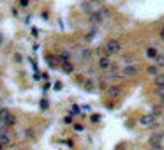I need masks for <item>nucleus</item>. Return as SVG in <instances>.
<instances>
[{"mask_svg": "<svg viewBox=\"0 0 164 150\" xmlns=\"http://www.w3.org/2000/svg\"><path fill=\"white\" fill-rule=\"evenodd\" d=\"M104 51H106L108 57H111V55H118L122 51V43L118 41V39H109V41H106V44H104Z\"/></svg>", "mask_w": 164, "mask_h": 150, "instance_id": "f257e3e1", "label": "nucleus"}, {"mask_svg": "<svg viewBox=\"0 0 164 150\" xmlns=\"http://www.w3.org/2000/svg\"><path fill=\"white\" fill-rule=\"evenodd\" d=\"M139 125L141 127H157V122H155V113H145L139 117Z\"/></svg>", "mask_w": 164, "mask_h": 150, "instance_id": "f03ea898", "label": "nucleus"}, {"mask_svg": "<svg viewBox=\"0 0 164 150\" xmlns=\"http://www.w3.org/2000/svg\"><path fill=\"white\" fill-rule=\"evenodd\" d=\"M120 73H122V76H124V78H134V76H138L139 69H138V65H125Z\"/></svg>", "mask_w": 164, "mask_h": 150, "instance_id": "7ed1b4c3", "label": "nucleus"}, {"mask_svg": "<svg viewBox=\"0 0 164 150\" xmlns=\"http://www.w3.org/2000/svg\"><path fill=\"white\" fill-rule=\"evenodd\" d=\"M106 96L111 97V99H116V97L122 96V87L120 85H109L106 88Z\"/></svg>", "mask_w": 164, "mask_h": 150, "instance_id": "20e7f679", "label": "nucleus"}, {"mask_svg": "<svg viewBox=\"0 0 164 150\" xmlns=\"http://www.w3.org/2000/svg\"><path fill=\"white\" fill-rule=\"evenodd\" d=\"M97 65H99V69H101V71H106V73H108V71L113 67V64H111V59H109L108 55H106V57H99Z\"/></svg>", "mask_w": 164, "mask_h": 150, "instance_id": "39448f33", "label": "nucleus"}, {"mask_svg": "<svg viewBox=\"0 0 164 150\" xmlns=\"http://www.w3.org/2000/svg\"><path fill=\"white\" fill-rule=\"evenodd\" d=\"M148 143H150V147H157V145H162L164 143V133H155L150 136V139H148Z\"/></svg>", "mask_w": 164, "mask_h": 150, "instance_id": "423d86ee", "label": "nucleus"}, {"mask_svg": "<svg viewBox=\"0 0 164 150\" xmlns=\"http://www.w3.org/2000/svg\"><path fill=\"white\" fill-rule=\"evenodd\" d=\"M120 78H122V73H118L115 67H111L106 73V80H109V81H116V80H120Z\"/></svg>", "mask_w": 164, "mask_h": 150, "instance_id": "0eeeda50", "label": "nucleus"}, {"mask_svg": "<svg viewBox=\"0 0 164 150\" xmlns=\"http://www.w3.org/2000/svg\"><path fill=\"white\" fill-rule=\"evenodd\" d=\"M120 62H122V64H124V67H125V65H134V62H136V57H134V55H132V53L122 55Z\"/></svg>", "mask_w": 164, "mask_h": 150, "instance_id": "6e6552de", "label": "nucleus"}, {"mask_svg": "<svg viewBox=\"0 0 164 150\" xmlns=\"http://www.w3.org/2000/svg\"><path fill=\"white\" fill-rule=\"evenodd\" d=\"M90 21L92 23H102L104 21V16L101 11H93L92 14H90Z\"/></svg>", "mask_w": 164, "mask_h": 150, "instance_id": "1a4fd4ad", "label": "nucleus"}, {"mask_svg": "<svg viewBox=\"0 0 164 150\" xmlns=\"http://www.w3.org/2000/svg\"><path fill=\"white\" fill-rule=\"evenodd\" d=\"M80 9H81L83 12H87L88 16L93 12V7H92V4H90V0H87V2H81V4H80Z\"/></svg>", "mask_w": 164, "mask_h": 150, "instance_id": "9d476101", "label": "nucleus"}, {"mask_svg": "<svg viewBox=\"0 0 164 150\" xmlns=\"http://www.w3.org/2000/svg\"><path fill=\"white\" fill-rule=\"evenodd\" d=\"M145 55H147V59H150V60H155L159 57V51L153 46H150V48H147V51H145Z\"/></svg>", "mask_w": 164, "mask_h": 150, "instance_id": "9b49d317", "label": "nucleus"}, {"mask_svg": "<svg viewBox=\"0 0 164 150\" xmlns=\"http://www.w3.org/2000/svg\"><path fill=\"white\" fill-rule=\"evenodd\" d=\"M90 57H92V51H90L88 48H80V59L81 60L87 62V60H90Z\"/></svg>", "mask_w": 164, "mask_h": 150, "instance_id": "f8f14e48", "label": "nucleus"}, {"mask_svg": "<svg viewBox=\"0 0 164 150\" xmlns=\"http://www.w3.org/2000/svg\"><path fill=\"white\" fill-rule=\"evenodd\" d=\"M153 85L157 87V88H161V87H164V73H159L155 78H153Z\"/></svg>", "mask_w": 164, "mask_h": 150, "instance_id": "ddd939ff", "label": "nucleus"}, {"mask_svg": "<svg viewBox=\"0 0 164 150\" xmlns=\"http://www.w3.org/2000/svg\"><path fill=\"white\" fill-rule=\"evenodd\" d=\"M4 124H6V127H12V125L16 124V118H14V117L11 115V113H9V115H7L6 118H4Z\"/></svg>", "mask_w": 164, "mask_h": 150, "instance_id": "4468645a", "label": "nucleus"}, {"mask_svg": "<svg viewBox=\"0 0 164 150\" xmlns=\"http://www.w3.org/2000/svg\"><path fill=\"white\" fill-rule=\"evenodd\" d=\"M147 74L155 78V76L159 74V67H157V65H148V67H147Z\"/></svg>", "mask_w": 164, "mask_h": 150, "instance_id": "2eb2a0df", "label": "nucleus"}, {"mask_svg": "<svg viewBox=\"0 0 164 150\" xmlns=\"http://www.w3.org/2000/svg\"><path fill=\"white\" fill-rule=\"evenodd\" d=\"M0 143L4 145V147H9V145H11V138H9L7 134L0 133Z\"/></svg>", "mask_w": 164, "mask_h": 150, "instance_id": "dca6fc26", "label": "nucleus"}, {"mask_svg": "<svg viewBox=\"0 0 164 150\" xmlns=\"http://www.w3.org/2000/svg\"><path fill=\"white\" fill-rule=\"evenodd\" d=\"M72 69H74V67H72V64H71V62H66V64H62V71H64L66 74H71V73H72Z\"/></svg>", "mask_w": 164, "mask_h": 150, "instance_id": "f3484780", "label": "nucleus"}, {"mask_svg": "<svg viewBox=\"0 0 164 150\" xmlns=\"http://www.w3.org/2000/svg\"><path fill=\"white\" fill-rule=\"evenodd\" d=\"M58 60H60L62 64H66V62H69V53H67V51L60 53V55H58Z\"/></svg>", "mask_w": 164, "mask_h": 150, "instance_id": "a211bd4d", "label": "nucleus"}, {"mask_svg": "<svg viewBox=\"0 0 164 150\" xmlns=\"http://www.w3.org/2000/svg\"><path fill=\"white\" fill-rule=\"evenodd\" d=\"M155 62H157V67H164V55H159Z\"/></svg>", "mask_w": 164, "mask_h": 150, "instance_id": "6ab92c4d", "label": "nucleus"}, {"mask_svg": "<svg viewBox=\"0 0 164 150\" xmlns=\"http://www.w3.org/2000/svg\"><path fill=\"white\" fill-rule=\"evenodd\" d=\"M85 85H87V90H93V85H95V83H93L92 80H87V83H85Z\"/></svg>", "mask_w": 164, "mask_h": 150, "instance_id": "aec40b11", "label": "nucleus"}, {"mask_svg": "<svg viewBox=\"0 0 164 150\" xmlns=\"http://www.w3.org/2000/svg\"><path fill=\"white\" fill-rule=\"evenodd\" d=\"M101 12H102L104 20H106V18H109V14H111V12H109V9H101Z\"/></svg>", "mask_w": 164, "mask_h": 150, "instance_id": "412c9836", "label": "nucleus"}, {"mask_svg": "<svg viewBox=\"0 0 164 150\" xmlns=\"http://www.w3.org/2000/svg\"><path fill=\"white\" fill-rule=\"evenodd\" d=\"M74 131H76V133H81L83 125H81V124H74Z\"/></svg>", "mask_w": 164, "mask_h": 150, "instance_id": "4be33fe9", "label": "nucleus"}, {"mask_svg": "<svg viewBox=\"0 0 164 150\" xmlns=\"http://www.w3.org/2000/svg\"><path fill=\"white\" fill-rule=\"evenodd\" d=\"M14 60H16V62H18V64H21V55H20V53H16V55H14Z\"/></svg>", "mask_w": 164, "mask_h": 150, "instance_id": "5701e85b", "label": "nucleus"}, {"mask_svg": "<svg viewBox=\"0 0 164 150\" xmlns=\"http://www.w3.org/2000/svg\"><path fill=\"white\" fill-rule=\"evenodd\" d=\"M93 35H95V28H93V30H90V32L87 34V39H92Z\"/></svg>", "mask_w": 164, "mask_h": 150, "instance_id": "b1692460", "label": "nucleus"}, {"mask_svg": "<svg viewBox=\"0 0 164 150\" xmlns=\"http://www.w3.org/2000/svg\"><path fill=\"white\" fill-rule=\"evenodd\" d=\"M20 6H21V7H27L28 6V0H20Z\"/></svg>", "mask_w": 164, "mask_h": 150, "instance_id": "393cba45", "label": "nucleus"}, {"mask_svg": "<svg viewBox=\"0 0 164 150\" xmlns=\"http://www.w3.org/2000/svg\"><path fill=\"white\" fill-rule=\"evenodd\" d=\"M159 37H161V39H162V41H164V27L161 28V30H159Z\"/></svg>", "mask_w": 164, "mask_h": 150, "instance_id": "a878e982", "label": "nucleus"}, {"mask_svg": "<svg viewBox=\"0 0 164 150\" xmlns=\"http://www.w3.org/2000/svg\"><path fill=\"white\" fill-rule=\"evenodd\" d=\"M99 120H101V117H99V115H93V117H92V122H99Z\"/></svg>", "mask_w": 164, "mask_h": 150, "instance_id": "bb28decb", "label": "nucleus"}, {"mask_svg": "<svg viewBox=\"0 0 164 150\" xmlns=\"http://www.w3.org/2000/svg\"><path fill=\"white\" fill-rule=\"evenodd\" d=\"M71 122H72L71 117H66V118H64V124H71Z\"/></svg>", "mask_w": 164, "mask_h": 150, "instance_id": "cd10ccee", "label": "nucleus"}, {"mask_svg": "<svg viewBox=\"0 0 164 150\" xmlns=\"http://www.w3.org/2000/svg\"><path fill=\"white\" fill-rule=\"evenodd\" d=\"M0 127H6V124H4V120L0 118Z\"/></svg>", "mask_w": 164, "mask_h": 150, "instance_id": "c85d7f7f", "label": "nucleus"}, {"mask_svg": "<svg viewBox=\"0 0 164 150\" xmlns=\"http://www.w3.org/2000/svg\"><path fill=\"white\" fill-rule=\"evenodd\" d=\"M90 2H102V0H90Z\"/></svg>", "mask_w": 164, "mask_h": 150, "instance_id": "c756f323", "label": "nucleus"}, {"mask_svg": "<svg viewBox=\"0 0 164 150\" xmlns=\"http://www.w3.org/2000/svg\"><path fill=\"white\" fill-rule=\"evenodd\" d=\"M2 148H4V145H2V143H0V150H2Z\"/></svg>", "mask_w": 164, "mask_h": 150, "instance_id": "7c9ffc66", "label": "nucleus"}, {"mask_svg": "<svg viewBox=\"0 0 164 150\" xmlns=\"http://www.w3.org/2000/svg\"><path fill=\"white\" fill-rule=\"evenodd\" d=\"M161 102H162V106H164V99H161Z\"/></svg>", "mask_w": 164, "mask_h": 150, "instance_id": "2f4dec72", "label": "nucleus"}]
</instances>
